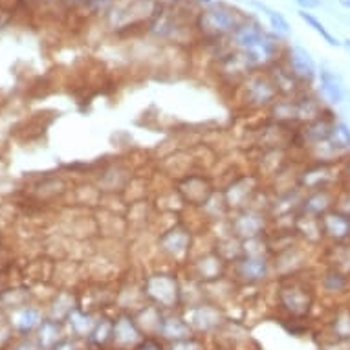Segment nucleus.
Segmentation results:
<instances>
[{"label": "nucleus", "mask_w": 350, "mask_h": 350, "mask_svg": "<svg viewBox=\"0 0 350 350\" xmlns=\"http://www.w3.org/2000/svg\"><path fill=\"white\" fill-rule=\"evenodd\" d=\"M230 46L244 57L253 72L270 68L281 61L286 40L281 39L271 29H266L255 15H247L231 33Z\"/></svg>", "instance_id": "f257e3e1"}, {"label": "nucleus", "mask_w": 350, "mask_h": 350, "mask_svg": "<svg viewBox=\"0 0 350 350\" xmlns=\"http://www.w3.org/2000/svg\"><path fill=\"white\" fill-rule=\"evenodd\" d=\"M246 13L226 2H211L209 6L198 10L193 28L211 42H222L230 39L237 26L242 23Z\"/></svg>", "instance_id": "f03ea898"}, {"label": "nucleus", "mask_w": 350, "mask_h": 350, "mask_svg": "<svg viewBox=\"0 0 350 350\" xmlns=\"http://www.w3.org/2000/svg\"><path fill=\"white\" fill-rule=\"evenodd\" d=\"M144 295L158 308H176L182 301V286L178 277L169 271H154L145 277Z\"/></svg>", "instance_id": "7ed1b4c3"}, {"label": "nucleus", "mask_w": 350, "mask_h": 350, "mask_svg": "<svg viewBox=\"0 0 350 350\" xmlns=\"http://www.w3.org/2000/svg\"><path fill=\"white\" fill-rule=\"evenodd\" d=\"M239 90L247 109H270L279 99V92L266 70L252 72L242 81Z\"/></svg>", "instance_id": "20e7f679"}, {"label": "nucleus", "mask_w": 350, "mask_h": 350, "mask_svg": "<svg viewBox=\"0 0 350 350\" xmlns=\"http://www.w3.org/2000/svg\"><path fill=\"white\" fill-rule=\"evenodd\" d=\"M282 63L286 64V68L292 72L293 77L304 88H312V86L316 85L319 66H317L316 59L312 57V53L304 46L286 42L284 52H282Z\"/></svg>", "instance_id": "39448f33"}, {"label": "nucleus", "mask_w": 350, "mask_h": 350, "mask_svg": "<svg viewBox=\"0 0 350 350\" xmlns=\"http://www.w3.org/2000/svg\"><path fill=\"white\" fill-rule=\"evenodd\" d=\"M279 303L288 314L304 317L314 306V288L306 282L293 279L279 290Z\"/></svg>", "instance_id": "423d86ee"}, {"label": "nucleus", "mask_w": 350, "mask_h": 350, "mask_svg": "<svg viewBox=\"0 0 350 350\" xmlns=\"http://www.w3.org/2000/svg\"><path fill=\"white\" fill-rule=\"evenodd\" d=\"M317 98L321 99L323 105L328 109H336L339 105H343L347 101L349 90L345 86L341 75L336 70L328 68V66H319L316 79V90Z\"/></svg>", "instance_id": "0eeeda50"}, {"label": "nucleus", "mask_w": 350, "mask_h": 350, "mask_svg": "<svg viewBox=\"0 0 350 350\" xmlns=\"http://www.w3.org/2000/svg\"><path fill=\"white\" fill-rule=\"evenodd\" d=\"M191 246V231L185 230L184 226H172L158 239V250L174 262H185L189 257Z\"/></svg>", "instance_id": "6e6552de"}, {"label": "nucleus", "mask_w": 350, "mask_h": 350, "mask_svg": "<svg viewBox=\"0 0 350 350\" xmlns=\"http://www.w3.org/2000/svg\"><path fill=\"white\" fill-rule=\"evenodd\" d=\"M325 244H347L350 242V213L334 207L319 218Z\"/></svg>", "instance_id": "1a4fd4ad"}, {"label": "nucleus", "mask_w": 350, "mask_h": 350, "mask_svg": "<svg viewBox=\"0 0 350 350\" xmlns=\"http://www.w3.org/2000/svg\"><path fill=\"white\" fill-rule=\"evenodd\" d=\"M265 231V215L253 207H244L231 218V237L239 241H250L255 237H262Z\"/></svg>", "instance_id": "9d476101"}, {"label": "nucleus", "mask_w": 350, "mask_h": 350, "mask_svg": "<svg viewBox=\"0 0 350 350\" xmlns=\"http://www.w3.org/2000/svg\"><path fill=\"white\" fill-rule=\"evenodd\" d=\"M235 277L246 284H258L265 282L271 275L273 265L268 257H253V255H242L233 262Z\"/></svg>", "instance_id": "9b49d317"}, {"label": "nucleus", "mask_w": 350, "mask_h": 350, "mask_svg": "<svg viewBox=\"0 0 350 350\" xmlns=\"http://www.w3.org/2000/svg\"><path fill=\"white\" fill-rule=\"evenodd\" d=\"M316 281L319 293L327 297H350V275L336 266L323 265L321 270L317 271Z\"/></svg>", "instance_id": "f8f14e48"}, {"label": "nucleus", "mask_w": 350, "mask_h": 350, "mask_svg": "<svg viewBox=\"0 0 350 350\" xmlns=\"http://www.w3.org/2000/svg\"><path fill=\"white\" fill-rule=\"evenodd\" d=\"M338 189H317L304 193L297 215L321 218L325 213L332 211L338 206Z\"/></svg>", "instance_id": "ddd939ff"}, {"label": "nucleus", "mask_w": 350, "mask_h": 350, "mask_svg": "<svg viewBox=\"0 0 350 350\" xmlns=\"http://www.w3.org/2000/svg\"><path fill=\"white\" fill-rule=\"evenodd\" d=\"M112 341H114L120 349H131V347H138L142 341L139 338V328L131 316H120L118 321H114V334H112Z\"/></svg>", "instance_id": "4468645a"}, {"label": "nucleus", "mask_w": 350, "mask_h": 350, "mask_svg": "<svg viewBox=\"0 0 350 350\" xmlns=\"http://www.w3.org/2000/svg\"><path fill=\"white\" fill-rule=\"evenodd\" d=\"M328 145L334 150V154L338 156L339 160L345 161L350 156V125L345 120L336 118L332 123L330 134H328Z\"/></svg>", "instance_id": "2eb2a0df"}, {"label": "nucleus", "mask_w": 350, "mask_h": 350, "mask_svg": "<svg viewBox=\"0 0 350 350\" xmlns=\"http://www.w3.org/2000/svg\"><path fill=\"white\" fill-rule=\"evenodd\" d=\"M185 321L189 323V327L193 330L207 332V330H211L220 323V312L217 308H213L211 304H198V306H193L187 312Z\"/></svg>", "instance_id": "dca6fc26"}, {"label": "nucleus", "mask_w": 350, "mask_h": 350, "mask_svg": "<svg viewBox=\"0 0 350 350\" xmlns=\"http://www.w3.org/2000/svg\"><path fill=\"white\" fill-rule=\"evenodd\" d=\"M247 4L252 8H255L258 13H262L268 21V26L275 35H279L281 39L286 40V37L292 35V24L288 23V18L282 15L281 12H277L273 8H270L265 2H260V0H247Z\"/></svg>", "instance_id": "f3484780"}, {"label": "nucleus", "mask_w": 350, "mask_h": 350, "mask_svg": "<svg viewBox=\"0 0 350 350\" xmlns=\"http://www.w3.org/2000/svg\"><path fill=\"white\" fill-rule=\"evenodd\" d=\"M42 323V317H40V310L35 308V306H28V304H21L15 308L12 316V327L17 330L18 334H26L33 332L40 327Z\"/></svg>", "instance_id": "a211bd4d"}, {"label": "nucleus", "mask_w": 350, "mask_h": 350, "mask_svg": "<svg viewBox=\"0 0 350 350\" xmlns=\"http://www.w3.org/2000/svg\"><path fill=\"white\" fill-rule=\"evenodd\" d=\"M226 265L228 262L218 253H207L198 262H195V273L202 281H218L224 277Z\"/></svg>", "instance_id": "6ab92c4d"}, {"label": "nucleus", "mask_w": 350, "mask_h": 350, "mask_svg": "<svg viewBox=\"0 0 350 350\" xmlns=\"http://www.w3.org/2000/svg\"><path fill=\"white\" fill-rule=\"evenodd\" d=\"M160 336L167 339H174V341H184V339H191L193 328L189 327V323L185 321V317L178 316H167L161 319L160 325Z\"/></svg>", "instance_id": "aec40b11"}, {"label": "nucleus", "mask_w": 350, "mask_h": 350, "mask_svg": "<svg viewBox=\"0 0 350 350\" xmlns=\"http://www.w3.org/2000/svg\"><path fill=\"white\" fill-rule=\"evenodd\" d=\"M330 330H332L334 341L350 343V304H341L338 310H334Z\"/></svg>", "instance_id": "412c9836"}, {"label": "nucleus", "mask_w": 350, "mask_h": 350, "mask_svg": "<svg viewBox=\"0 0 350 350\" xmlns=\"http://www.w3.org/2000/svg\"><path fill=\"white\" fill-rule=\"evenodd\" d=\"M297 17L301 18V21H303V23L312 29V31H316V33L319 35V37L325 40V42H327L328 46L341 48V40H339L338 37H336V35H334L332 31H330V29H328L327 26H325V24H323L321 21L316 17V15H314V13L304 12V10H299Z\"/></svg>", "instance_id": "4be33fe9"}, {"label": "nucleus", "mask_w": 350, "mask_h": 350, "mask_svg": "<svg viewBox=\"0 0 350 350\" xmlns=\"http://www.w3.org/2000/svg\"><path fill=\"white\" fill-rule=\"evenodd\" d=\"M37 341L42 350H52L57 343H61V325L55 319H46L37 328Z\"/></svg>", "instance_id": "5701e85b"}, {"label": "nucleus", "mask_w": 350, "mask_h": 350, "mask_svg": "<svg viewBox=\"0 0 350 350\" xmlns=\"http://www.w3.org/2000/svg\"><path fill=\"white\" fill-rule=\"evenodd\" d=\"M66 321H68L70 328H72V332L75 336H88V338H90V334H92V330L98 325V321H94V317L88 312H83L79 308H74V310L70 312Z\"/></svg>", "instance_id": "b1692460"}, {"label": "nucleus", "mask_w": 350, "mask_h": 350, "mask_svg": "<svg viewBox=\"0 0 350 350\" xmlns=\"http://www.w3.org/2000/svg\"><path fill=\"white\" fill-rule=\"evenodd\" d=\"M112 334H114V323L109 321V319H103V321H98L96 328L90 334V339L96 345H105L112 341Z\"/></svg>", "instance_id": "393cba45"}, {"label": "nucleus", "mask_w": 350, "mask_h": 350, "mask_svg": "<svg viewBox=\"0 0 350 350\" xmlns=\"http://www.w3.org/2000/svg\"><path fill=\"white\" fill-rule=\"evenodd\" d=\"M118 0H85V4H83V10L90 13V15H105L107 17V13L112 10Z\"/></svg>", "instance_id": "a878e982"}, {"label": "nucleus", "mask_w": 350, "mask_h": 350, "mask_svg": "<svg viewBox=\"0 0 350 350\" xmlns=\"http://www.w3.org/2000/svg\"><path fill=\"white\" fill-rule=\"evenodd\" d=\"M134 350H161V345L152 338L142 339V341L138 343V347H136Z\"/></svg>", "instance_id": "bb28decb"}, {"label": "nucleus", "mask_w": 350, "mask_h": 350, "mask_svg": "<svg viewBox=\"0 0 350 350\" xmlns=\"http://www.w3.org/2000/svg\"><path fill=\"white\" fill-rule=\"evenodd\" d=\"M293 2H295L301 10H304V12H312V10H316V8L321 6L323 0H293Z\"/></svg>", "instance_id": "cd10ccee"}, {"label": "nucleus", "mask_w": 350, "mask_h": 350, "mask_svg": "<svg viewBox=\"0 0 350 350\" xmlns=\"http://www.w3.org/2000/svg\"><path fill=\"white\" fill-rule=\"evenodd\" d=\"M171 350H198V345L193 339H184V341H176L172 345Z\"/></svg>", "instance_id": "c85d7f7f"}, {"label": "nucleus", "mask_w": 350, "mask_h": 350, "mask_svg": "<svg viewBox=\"0 0 350 350\" xmlns=\"http://www.w3.org/2000/svg\"><path fill=\"white\" fill-rule=\"evenodd\" d=\"M52 350H75V343H72V341H66V339H63V341L55 345V347H53Z\"/></svg>", "instance_id": "c756f323"}, {"label": "nucleus", "mask_w": 350, "mask_h": 350, "mask_svg": "<svg viewBox=\"0 0 350 350\" xmlns=\"http://www.w3.org/2000/svg\"><path fill=\"white\" fill-rule=\"evenodd\" d=\"M12 350H33V347H31V343H28V341H18Z\"/></svg>", "instance_id": "7c9ffc66"}, {"label": "nucleus", "mask_w": 350, "mask_h": 350, "mask_svg": "<svg viewBox=\"0 0 350 350\" xmlns=\"http://www.w3.org/2000/svg\"><path fill=\"white\" fill-rule=\"evenodd\" d=\"M160 2L163 4V6L172 8V6H180V4H184L185 0H160Z\"/></svg>", "instance_id": "2f4dec72"}, {"label": "nucleus", "mask_w": 350, "mask_h": 350, "mask_svg": "<svg viewBox=\"0 0 350 350\" xmlns=\"http://www.w3.org/2000/svg\"><path fill=\"white\" fill-rule=\"evenodd\" d=\"M68 6H75V8H81L83 4H85V0H64Z\"/></svg>", "instance_id": "473e14b6"}, {"label": "nucleus", "mask_w": 350, "mask_h": 350, "mask_svg": "<svg viewBox=\"0 0 350 350\" xmlns=\"http://www.w3.org/2000/svg\"><path fill=\"white\" fill-rule=\"evenodd\" d=\"M341 48H345V52L350 53V37H349V39L341 40Z\"/></svg>", "instance_id": "72a5a7b5"}, {"label": "nucleus", "mask_w": 350, "mask_h": 350, "mask_svg": "<svg viewBox=\"0 0 350 350\" xmlns=\"http://www.w3.org/2000/svg\"><path fill=\"white\" fill-rule=\"evenodd\" d=\"M339 4H341L345 10H350V0H339Z\"/></svg>", "instance_id": "f704fd0d"}]
</instances>
